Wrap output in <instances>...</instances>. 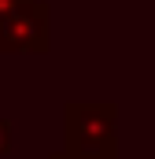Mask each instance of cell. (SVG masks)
<instances>
[{
  "label": "cell",
  "mask_w": 155,
  "mask_h": 159,
  "mask_svg": "<svg viewBox=\"0 0 155 159\" xmlns=\"http://www.w3.org/2000/svg\"><path fill=\"white\" fill-rule=\"evenodd\" d=\"M11 152V126H7V119L0 115V159Z\"/></svg>",
  "instance_id": "3957f363"
},
{
  "label": "cell",
  "mask_w": 155,
  "mask_h": 159,
  "mask_svg": "<svg viewBox=\"0 0 155 159\" xmlns=\"http://www.w3.org/2000/svg\"><path fill=\"white\" fill-rule=\"evenodd\" d=\"M48 159H115V156H78V152H70V148H63V152H52Z\"/></svg>",
  "instance_id": "277c9868"
},
{
  "label": "cell",
  "mask_w": 155,
  "mask_h": 159,
  "mask_svg": "<svg viewBox=\"0 0 155 159\" xmlns=\"http://www.w3.org/2000/svg\"><path fill=\"white\" fill-rule=\"evenodd\" d=\"M67 148L78 156H115L118 148V107L111 100H70L63 107Z\"/></svg>",
  "instance_id": "6da1fadb"
},
{
  "label": "cell",
  "mask_w": 155,
  "mask_h": 159,
  "mask_svg": "<svg viewBox=\"0 0 155 159\" xmlns=\"http://www.w3.org/2000/svg\"><path fill=\"white\" fill-rule=\"evenodd\" d=\"M52 11L44 0L19 4L0 22V52L4 56H44L52 48Z\"/></svg>",
  "instance_id": "7a4b0ae2"
},
{
  "label": "cell",
  "mask_w": 155,
  "mask_h": 159,
  "mask_svg": "<svg viewBox=\"0 0 155 159\" xmlns=\"http://www.w3.org/2000/svg\"><path fill=\"white\" fill-rule=\"evenodd\" d=\"M19 4H26V0H0V22H4V19H7V15L19 7Z\"/></svg>",
  "instance_id": "5b68a950"
}]
</instances>
